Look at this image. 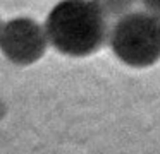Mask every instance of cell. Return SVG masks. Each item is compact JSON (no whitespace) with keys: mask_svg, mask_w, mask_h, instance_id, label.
<instances>
[{"mask_svg":"<svg viewBox=\"0 0 160 154\" xmlns=\"http://www.w3.org/2000/svg\"><path fill=\"white\" fill-rule=\"evenodd\" d=\"M2 26H4V24H2V21H0V31H2Z\"/></svg>","mask_w":160,"mask_h":154,"instance_id":"8992f818","label":"cell"},{"mask_svg":"<svg viewBox=\"0 0 160 154\" xmlns=\"http://www.w3.org/2000/svg\"><path fill=\"white\" fill-rule=\"evenodd\" d=\"M139 3L143 5V9L146 12L160 17V0H139Z\"/></svg>","mask_w":160,"mask_h":154,"instance_id":"5b68a950","label":"cell"},{"mask_svg":"<svg viewBox=\"0 0 160 154\" xmlns=\"http://www.w3.org/2000/svg\"><path fill=\"white\" fill-rule=\"evenodd\" d=\"M48 44L45 26H40L29 17L7 21L0 31V51L9 62L19 67L36 63L45 55Z\"/></svg>","mask_w":160,"mask_h":154,"instance_id":"3957f363","label":"cell"},{"mask_svg":"<svg viewBox=\"0 0 160 154\" xmlns=\"http://www.w3.org/2000/svg\"><path fill=\"white\" fill-rule=\"evenodd\" d=\"M110 27L95 0H60L45 19L48 43L72 58L95 55L108 44Z\"/></svg>","mask_w":160,"mask_h":154,"instance_id":"6da1fadb","label":"cell"},{"mask_svg":"<svg viewBox=\"0 0 160 154\" xmlns=\"http://www.w3.org/2000/svg\"><path fill=\"white\" fill-rule=\"evenodd\" d=\"M108 44L128 67H152L160 62V17L146 10H134L121 17L110 27Z\"/></svg>","mask_w":160,"mask_h":154,"instance_id":"7a4b0ae2","label":"cell"},{"mask_svg":"<svg viewBox=\"0 0 160 154\" xmlns=\"http://www.w3.org/2000/svg\"><path fill=\"white\" fill-rule=\"evenodd\" d=\"M108 21H119L121 17L134 12V5L139 0H95Z\"/></svg>","mask_w":160,"mask_h":154,"instance_id":"277c9868","label":"cell"}]
</instances>
